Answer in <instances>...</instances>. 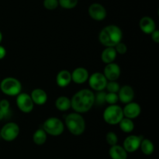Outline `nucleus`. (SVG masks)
<instances>
[{
	"label": "nucleus",
	"instance_id": "14",
	"mask_svg": "<svg viewBox=\"0 0 159 159\" xmlns=\"http://www.w3.org/2000/svg\"><path fill=\"white\" fill-rule=\"evenodd\" d=\"M117 94L119 101L126 104L133 101L134 98V90L131 86L124 85L120 88Z\"/></svg>",
	"mask_w": 159,
	"mask_h": 159
},
{
	"label": "nucleus",
	"instance_id": "20",
	"mask_svg": "<svg viewBox=\"0 0 159 159\" xmlns=\"http://www.w3.org/2000/svg\"><path fill=\"white\" fill-rule=\"evenodd\" d=\"M109 154L112 159H127V152L120 145H113L109 150Z\"/></svg>",
	"mask_w": 159,
	"mask_h": 159
},
{
	"label": "nucleus",
	"instance_id": "31",
	"mask_svg": "<svg viewBox=\"0 0 159 159\" xmlns=\"http://www.w3.org/2000/svg\"><path fill=\"white\" fill-rule=\"evenodd\" d=\"M9 101L6 99L0 100V110L5 114V116L9 112Z\"/></svg>",
	"mask_w": 159,
	"mask_h": 159
},
{
	"label": "nucleus",
	"instance_id": "9",
	"mask_svg": "<svg viewBox=\"0 0 159 159\" xmlns=\"http://www.w3.org/2000/svg\"><path fill=\"white\" fill-rule=\"evenodd\" d=\"M16 102L18 108L23 113H30L34 109V103L33 102L30 95L26 93L21 92L17 95Z\"/></svg>",
	"mask_w": 159,
	"mask_h": 159
},
{
	"label": "nucleus",
	"instance_id": "5",
	"mask_svg": "<svg viewBox=\"0 0 159 159\" xmlns=\"http://www.w3.org/2000/svg\"><path fill=\"white\" fill-rule=\"evenodd\" d=\"M103 119L107 124L114 125L119 124L120 122L124 118L123 108L118 104H110L106 108L103 112Z\"/></svg>",
	"mask_w": 159,
	"mask_h": 159
},
{
	"label": "nucleus",
	"instance_id": "4",
	"mask_svg": "<svg viewBox=\"0 0 159 159\" xmlns=\"http://www.w3.org/2000/svg\"><path fill=\"white\" fill-rule=\"evenodd\" d=\"M0 89L4 94L17 96L22 92V84L15 77H6L0 83Z\"/></svg>",
	"mask_w": 159,
	"mask_h": 159
},
{
	"label": "nucleus",
	"instance_id": "12",
	"mask_svg": "<svg viewBox=\"0 0 159 159\" xmlns=\"http://www.w3.org/2000/svg\"><path fill=\"white\" fill-rule=\"evenodd\" d=\"M141 108L140 104L137 102H134V101L127 103L123 108L124 116L126 117V118H130V119L138 118L141 115Z\"/></svg>",
	"mask_w": 159,
	"mask_h": 159
},
{
	"label": "nucleus",
	"instance_id": "10",
	"mask_svg": "<svg viewBox=\"0 0 159 159\" xmlns=\"http://www.w3.org/2000/svg\"><path fill=\"white\" fill-rule=\"evenodd\" d=\"M88 13L93 20L97 21L105 20L107 15L105 7L98 2H94L89 6Z\"/></svg>",
	"mask_w": 159,
	"mask_h": 159
},
{
	"label": "nucleus",
	"instance_id": "6",
	"mask_svg": "<svg viewBox=\"0 0 159 159\" xmlns=\"http://www.w3.org/2000/svg\"><path fill=\"white\" fill-rule=\"evenodd\" d=\"M43 129L48 135L57 137L63 133L65 130V123L57 117H50L43 123Z\"/></svg>",
	"mask_w": 159,
	"mask_h": 159
},
{
	"label": "nucleus",
	"instance_id": "32",
	"mask_svg": "<svg viewBox=\"0 0 159 159\" xmlns=\"http://www.w3.org/2000/svg\"><path fill=\"white\" fill-rule=\"evenodd\" d=\"M114 48H115V50H116V51L117 54L124 55L127 51V45H126L124 43H123L122 41H120V43H118L117 45L114 47Z\"/></svg>",
	"mask_w": 159,
	"mask_h": 159
},
{
	"label": "nucleus",
	"instance_id": "17",
	"mask_svg": "<svg viewBox=\"0 0 159 159\" xmlns=\"http://www.w3.org/2000/svg\"><path fill=\"white\" fill-rule=\"evenodd\" d=\"M33 102L37 105H43L48 101V94L43 89L36 88L32 90L30 94Z\"/></svg>",
	"mask_w": 159,
	"mask_h": 159
},
{
	"label": "nucleus",
	"instance_id": "13",
	"mask_svg": "<svg viewBox=\"0 0 159 159\" xmlns=\"http://www.w3.org/2000/svg\"><path fill=\"white\" fill-rule=\"evenodd\" d=\"M102 73L108 81L116 80L120 76V67L119 66L118 64L115 63V62L107 64Z\"/></svg>",
	"mask_w": 159,
	"mask_h": 159
},
{
	"label": "nucleus",
	"instance_id": "27",
	"mask_svg": "<svg viewBox=\"0 0 159 159\" xmlns=\"http://www.w3.org/2000/svg\"><path fill=\"white\" fill-rule=\"evenodd\" d=\"M106 140H107V143L110 146H113V145L117 144L118 143V137L114 132H108L106 136Z\"/></svg>",
	"mask_w": 159,
	"mask_h": 159
},
{
	"label": "nucleus",
	"instance_id": "2",
	"mask_svg": "<svg viewBox=\"0 0 159 159\" xmlns=\"http://www.w3.org/2000/svg\"><path fill=\"white\" fill-rule=\"evenodd\" d=\"M123 31L116 25H108L101 30L99 34V41L105 47L114 48L118 43L122 41Z\"/></svg>",
	"mask_w": 159,
	"mask_h": 159
},
{
	"label": "nucleus",
	"instance_id": "37",
	"mask_svg": "<svg viewBox=\"0 0 159 159\" xmlns=\"http://www.w3.org/2000/svg\"><path fill=\"white\" fill-rule=\"evenodd\" d=\"M58 159H60V158H58Z\"/></svg>",
	"mask_w": 159,
	"mask_h": 159
},
{
	"label": "nucleus",
	"instance_id": "34",
	"mask_svg": "<svg viewBox=\"0 0 159 159\" xmlns=\"http://www.w3.org/2000/svg\"><path fill=\"white\" fill-rule=\"evenodd\" d=\"M6 55V50L3 46L0 45V60L5 58Z\"/></svg>",
	"mask_w": 159,
	"mask_h": 159
},
{
	"label": "nucleus",
	"instance_id": "8",
	"mask_svg": "<svg viewBox=\"0 0 159 159\" xmlns=\"http://www.w3.org/2000/svg\"><path fill=\"white\" fill-rule=\"evenodd\" d=\"M89 87L95 91H100L106 88L108 80L105 77L104 74L100 72L93 73L89 76L88 79Z\"/></svg>",
	"mask_w": 159,
	"mask_h": 159
},
{
	"label": "nucleus",
	"instance_id": "1",
	"mask_svg": "<svg viewBox=\"0 0 159 159\" xmlns=\"http://www.w3.org/2000/svg\"><path fill=\"white\" fill-rule=\"evenodd\" d=\"M94 104V93L89 89H82L79 90L71 99V108L77 113L88 112Z\"/></svg>",
	"mask_w": 159,
	"mask_h": 159
},
{
	"label": "nucleus",
	"instance_id": "3",
	"mask_svg": "<svg viewBox=\"0 0 159 159\" xmlns=\"http://www.w3.org/2000/svg\"><path fill=\"white\" fill-rule=\"evenodd\" d=\"M65 125L68 130L75 136L82 135L85 130V120L80 113L71 112L65 120Z\"/></svg>",
	"mask_w": 159,
	"mask_h": 159
},
{
	"label": "nucleus",
	"instance_id": "36",
	"mask_svg": "<svg viewBox=\"0 0 159 159\" xmlns=\"http://www.w3.org/2000/svg\"><path fill=\"white\" fill-rule=\"evenodd\" d=\"M2 41V32L0 31V43H1Z\"/></svg>",
	"mask_w": 159,
	"mask_h": 159
},
{
	"label": "nucleus",
	"instance_id": "30",
	"mask_svg": "<svg viewBox=\"0 0 159 159\" xmlns=\"http://www.w3.org/2000/svg\"><path fill=\"white\" fill-rule=\"evenodd\" d=\"M58 6V0H43V6L48 10L56 9Z\"/></svg>",
	"mask_w": 159,
	"mask_h": 159
},
{
	"label": "nucleus",
	"instance_id": "7",
	"mask_svg": "<svg viewBox=\"0 0 159 159\" xmlns=\"http://www.w3.org/2000/svg\"><path fill=\"white\" fill-rule=\"evenodd\" d=\"M20 134V126L17 123L10 122L2 127L0 136L4 140L8 142L16 140Z\"/></svg>",
	"mask_w": 159,
	"mask_h": 159
},
{
	"label": "nucleus",
	"instance_id": "28",
	"mask_svg": "<svg viewBox=\"0 0 159 159\" xmlns=\"http://www.w3.org/2000/svg\"><path fill=\"white\" fill-rule=\"evenodd\" d=\"M106 103L109 104H116V103L119 101L118 98V94L116 93H108L106 94V98H105Z\"/></svg>",
	"mask_w": 159,
	"mask_h": 159
},
{
	"label": "nucleus",
	"instance_id": "21",
	"mask_svg": "<svg viewBox=\"0 0 159 159\" xmlns=\"http://www.w3.org/2000/svg\"><path fill=\"white\" fill-rule=\"evenodd\" d=\"M55 107L61 112H66L71 108V99L66 96H60L56 99Z\"/></svg>",
	"mask_w": 159,
	"mask_h": 159
},
{
	"label": "nucleus",
	"instance_id": "25",
	"mask_svg": "<svg viewBox=\"0 0 159 159\" xmlns=\"http://www.w3.org/2000/svg\"><path fill=\"white\" fill-rule=\"evenodd\" d=\"M59 6L65 9H71L79 3V0H58Z\"/></svg>",
	"mask_w": 159,
	"mask_h": 159
},
{
	"label": "nucleus",
	"instance_id": "33",
	"mask_svg": "<svg viewBox=\"0 0 159 159\" xmlns=\"http://www.w3.org/2000/svg\"><path fill=\"white\" fill-rule=\"evenodd\" d=\"M151 35H152V39L155 42V43H159V31L158 30H155V31H153V32L151 34Z\"/></svg>",
	"mask_w": 159,
	"mask_h": 159
},
{
	"label": "nucleus",
	"instance_id": "24",
	"mask_svg": "<svg viewBox=\"0 0 159 159\" xmlns=\"http://www.w3.org/2000/svg\"><path fill=\"white\" fill-rule=\"evenodd\" d=\"M118 125L120 126L121 130L127 133L131 132L134 129V123L133 119L126 118V117H124Z\"/></svg>",
	"mask_w": 159,
	"mask_h": 159
},
{
	"label": "nucleus",
	"instance_id": "22",
	"mask_svg": "<svg viewBox=\"0 0 159 159\" xmlns=\"http://www.w3.org/2000/svg\"><path fill=\"white\" fill-rule=\"evenodd\" d=\"M140 148L143 154H144L145 155H151L155 151V145H154L153 142L149 139L143 138V140H141V145H140Z\"/></svg>",
	"mask_w": 159,
	"mask_h": 159
},
{
	"label": "nucleus",
	"instance_id": "16",
	"mask_svg": "<svg viewBox=\"0 0 159 159\" xmlns=\"http://www.w3.org/2000/svg\"><path fill=\"white\" fill-rule=\"evenodd\" d=\"M139 26L141 31L147 34H151L156 30L155 20L150 17H144L140 20Z\"/></svg>",
	"mask_w": 159,
	"mask_h": 159
},
{
	"label": "nucleus",
	"instance_id": "29",
	"mask_svg": "<svg viewBox=\"0 0 159 159\" xmlns=\"http://www.w3.org/2000/svg\"><path fill=\"white\" fill-rule=\"evenodd\" d=\"M106 92L103 90L100 91H96V94H94L95 97V104H97L99 105H102V104L106 103Z\"/></svg>",
	"mask_w": 159,
	"mask_h": 159
},
{
	"label": "nucleus",
	"instance_id": "26",
	"mask_svg": "<svg viewBox=\"0 0 159 159\" xmlns=\"http://www.w3.org/2000/svg\"><path fill=\"white\" fill-rule=\"evenodd\" d=\"M120 88V86L119 83L116 82V80H111L107 82L105 89H107V91L110 92V93L117 94Z\"/></svg>",
	"mask_w": 159,
	"mask_h": 159
},
{
	"label": "nucleus",
	"instance_id": "23",
	"mask_svg": "<svg viewBox=\"0 0 159 159\" xmlns=\"http://www.w3.org/2000/svg\"><path fill=\"white\" fill-rule=\"evenodd\" d=\"M48 134L43 129H38L33 134V141L37 145H43L47 141Z\"/></svg>",
	"mask_w": 159,
	"mask_h": 159
},
{
	"label": "nucleus",
	"instance_id": "19",
	"mask_svg": "<svg viewBox=\"0 0 159 159\" xmlns=\"http://www.w3.org/2000/svg\"><path fill=\"white\" fill-rule=\"evenodd\" d=\"M116 56H117V53L113 47H106V48H104L103 51L101 53V60L106 64L111 63V62H114Z\"/></svg>",
	"mask_w": 159,
	"mask_h": 159
},
{
	"label": "nucleus",
	"instance_id": "15",
	"mask_svg": "<svg viewBox=\"0 0 159 159\" xmlns=\"http://www.w3.org/2000/svg\"><path fill=\"white\" fill-rule=\"evenodd\" d=\"M71 74V81L78 84H82L88 81L89 74L88 70L84 67H77L73 70Z\"/></svg>",
	"mask_w": 159,
	"mask_h": 159
},
{
	"label": "nucleus",
	"instance_id": "18",
	"mask_svg": "<svg viewBox=\"0 0 159 159\" xmlns=\"http://www.w3.org/2000/svg\"><path fill=\"white\" fill-rule=\"evenodd\" d=\"M71 74L68 70H63L57 73L56 76V83L60 87H66L71 84Z\"/></svg>",
	"mask_w": 159,
	"mask_h": 159
},
{
	"label": "nucleus",
	"instance_id": "35",
	"mask_svg": "<svg viewBox=\"0 0 159 159\" xmlns=\"http://www.w3.org/2000/svg\"><path fill=\"white\" fill-rule=\"evenodd\" d=\"M4 117H5V114L3 113L1 110H0V120H2V118H4Z\"/></svg>",
	"mask_w": 159,
	"mask_h": 159
},
{
	"label": "nucleus",
	"instance_id": "11",
	"mask_svg": "<svg viewBox=\"0 0 159 159\" xmlns=\"http://www.w3.org/2000/svg\"><path fill=\"white\" fill-rule=\"evenodd\" d=\"M143 140L142 137L137 135H130L126 137L124 141L123 147L125 149L127 153H133L138 151L140 148L141 140Z\"/></svg>",
	"mask_w": 159,
	"mask_h": 159
}]
</instances>
